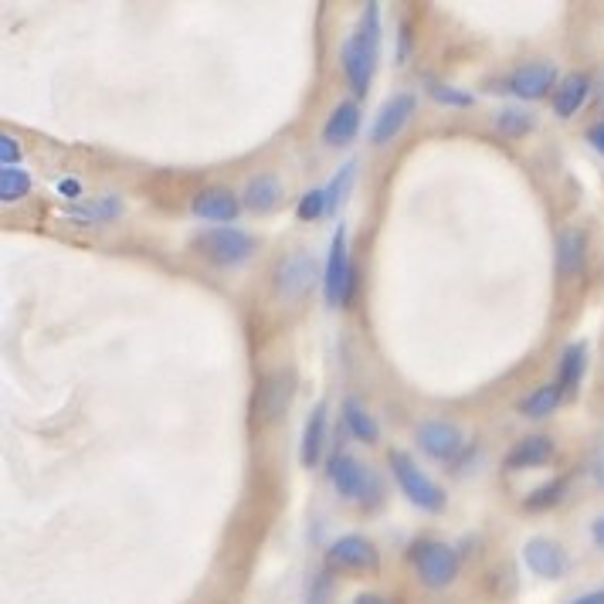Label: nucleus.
I'll return each instance as SVG.
<instances>
[{
    "label": "nucleus",
    "instance_id": "obj_1",
    "mask_svg": "<svg viewBox=\"0 0 604 604\" xmlns=\"http://www.w3.org/2000/svg\"><path fill=\"white\" fill-rule=\"evenodd\" d=\"M377 48H381V7L367 4L360 24L347 34L340 51L343 72H347L353 96H367L370 79H374V65H377Z\"/></svg>",
    "mask_w": 604,
    "mask_h": 604
},
{
    "label": "nucleus",
    "instance_id": "obj_2",
    "mask_svg": "<svg viewBox=\"0 0 604 604\" xmlns=\"http://www.w3.org/2000/svg\"><path fill=\"white\" fill-rule=\"evenodd\" d=\"M391 472L394 479H398L401 493L411 499L418 509H425V513H442L445 509V489L438 486L435 479L425 476V472L418 469V462L411 459L408 452H391Z\"/></svg>",
    "mask_w": 604,
    "mask_h": 604
},
{
    "label": "nucleus",
    "instance_id": "obj_3",
    "mask_svg": "<svg viewBox=\"0 0 604 604\" xmlns=\"http://www.w3.org/2000/svg\"><path fill=\"white\" fill-rule=\"evenodd\" d=\"M255 238L241 228H211L194 238V252H201L214 265H241L255 255Z\"/></svg>",
    "mask_w": 604,
    "mask_h": 604
},
{
    "label": "nucleus",
    "instance_id": "obj_4",
    "mask_svg": "<svg viewBox=\"0 0 604 604\" xmlns=\"http://www.w3.org/2000/svg\"><path fill=\"white\" fill-rule=\"evenodd\" d=\"M459 550L448 547L442 540H425L414 547V567H418L421 581L428 584V588H448V584L459 577Z\"/></svg>",
    "mask_w": 604,
    "mask_h": 604
},
{
    "label": "nucleus",
    "instance_id": "obj_5",
    "mask_svg": "<svg viewBox=\"0 0 604 604\" xmlns=\"http://www.w3.org/2000/svg\"><path fill=\"white\" fill-rule=\"evenodd\" d=\"M313 282H316V262H313V255H309L306 248H299V252L286 255L279 265H275V272H272L275 296L286 299V302L302 299L309 289H313Z\"/></svg>",
    "mask_w": 604,
    "mask_h": 604
},
{
    "label": "nucleus",
    "instance_id": "obj_6",
    "mask_svg": "<svg viewBox=\"0 0 604 604\" xmlns=\"http://www.w3.org/2000/svg\"><path fill=\"white\" fill-rule=\"evenodd\" d=\"M350 279H353V269H350V248H347V228H336V235L330 241V255H326V272H323V296H326V306H340L343 309V299H347V289H350Z\"/></svg>",
    "mask_w": 604,
    "mask_h": 604
},
{
    "label": "nucleus",
    "instance_id": "obj_7",
    "mask_svg": "<svg viewBox=\"0 0 604 604\" xmlns=\"http://www.w3.org/2000/svg\"><path fill=\"white\" fill-rule=\"evenodd\" d=\"M326 476H330L333 489L343 499H364V503H367V489H377V493H381V486H377L374 472H367L364 465L353 459V455L340 452V448H336L330 465H326Z\"/></svg>",
    "mask_w": 604,
    "mask_h": 604
},
{
    "label": "nucleus",
    "instance_id": "obj_8",
    "mask_svg": "<svg viewBox=\"0 0 604 604\" xmlns=\"http://www.w3.org/2000/svg\"><path fill=\"white\" fill-rule=\"evenodd\" d=\"M292 391H296V370L292 367H279L272 370L269 377L258 387V398H255V414L262 421H275L289 411L292 404Z\"/></svg>",
    "mask_w": 604,
    "mask_h": 604
},
{
    "label": "nucleus",
    "instance_id": "obj_9",
    "mask_svg": "<svg viewBox=\"0 0 604 604\" xmlns=\"http://www.w3.org/2000/svg\"><path fill=\"white\" fill-rule=\"evenodd\" d=\"M414 106H418V99H414L411 92H398V96L387 99L381 106V112L374 116V126H370V143L374 146L391 143L394 136L408 126V119L414 116Z\"/></svg>",
    "mask_w": 604,
    "mask_h": 604
},
{
    "label": "nucleus",
    "instance_id": "obj_10",
    "mask_svg": "<svg viewBox=\"0 0 604 604\" xmlns=\"http://www.w3.org/2000/svg\"><path fill=\"white\" fill-rule=\"evenodd\" d=\"M326 560H330V567H340V571H377L381 567V554L367 537L333 540L330 550H326Z\"/></svg>",
    "mask_w": 604,
    "mask_h": 604
},
{
    "label": "nucleus",
    "instance_id": "obj_11",
    "mask_svg": "<svg viewBox=\"0 0 604 604\" xmlns=\"http://www.w3.org/2000/svg\"><path fill=\"white\" fill-rule=\"evenodd\" d=\"M418 445L425 448V455H431V459L448 462V459H455L462 448V428L455 425V421L431 418L418 428Z\"/></svg>",
    "mask_w": 604,
    "mask_h": 604
},
{
    "label": "nucleus",
    "instance_id": "obj_12",
    "mask_svg": "<svg viewBox=\"0 0 604 604\" xmlns=\"http://www.w3.org/2000/svg\"><path fill=\"white\" fill-rule=\"evenodd\" d=\"M523 560H526V567H530L533 574L543 577V581H557V577L567 574V554H564V547H560V543H554V540H547V537L526 540Z\"/></svg>",
    "mask_w": 604,
    "mask_h": 604
},
{
    "label": "nucleus",
    "instance_id": "obj_13",
    "mask_svg": "<svg viewBox=\"0 0 604 604\" xmlns=\"http://www.w3.org/2000/svg\"><path fill=\"white\" fill-rule=\"evenodd\" d=\"M557 82V68L550 62H526L509 75V92L516 99H543Z\"/></svg>",
    "mask_w": 604,
    "mask_h": 604
},
{
    "label": "nucleus",
    "instance_id": "obj_14",
    "mask_svg": "<svg viewBox=\"0 0 604 604\" xmlns=\"http://www.w3.org/2000/svg\"><path fill=\"white\" fill-rule=\"evenodd\" d=\"M238 211V197L224 187H204L201 194H194V214L204 221H235Z\"/></svg>",
    "mask_w": 604,
    "mask_h": 604
},
{
    "label": "nucleus",
    "instance_id": "obj_15",
    "mask_svg": "<svg viewBox=\"0 0 604 604\" xmlns=\"http://www.w3.org/2000/svg\"><path fill=\"white\" fill-rule=\"evenodd\" d=\"M360 123H364V119H360L357 102H340L323 126V143L326 146H347L353 136L360 133Z\"/></svg>",
    "mask_w": 604,
    "mask_h": 604
},
{
    "label": "nucleus",
    "instance_id": "obj_16",
    "mask_svg": "<svg viewBox=\"0 0 604 604\" xmlns=\"http://www.w3.org/2000/svg\"><path fill=\"white\" fill-rule=\"evenodd\" d=\"M554 455V442L547 435H530L523 442H516L506 455V469H540Z\"/></svg>",
    "mask_w": 604,
    "mask_h": 604
},
{
    "label": "nucleus",
    "instance_id": "obj_17",
    "mask_svg": "<svg viewBox=\"0 0 604 604\" xmlns=\"http://www.w3.org/2000/svg\"><path fill=\"white\" fill-rule=\"evenodd\" d=\"M584 258H588V235L581 228H567L564 235L557 238V272L577 275L584 269Z\"/></svg>",
    "mask_w": 604,
    "mask_h": 604
},
{
    "label": "nucleus",
    "instance_id": "obj_18",
    "mask_svg": "<svg viewBox=\"0 0 604 604\" xmlns=\"http://www.w3.org/2000/svg\"><path fill=\"white\" fill-rule=\"evenodd\" d=\"M588 96H591V79L588 75H581V72H574V75H567L564 82L557 85V96H554V112L560 119H571L577 109L588 102Z\"/></svg>",
    "mask_w": 604,
    "mask_h": 604
},
{
    "label": "nucleus",
    "instance_id": "obj_19",
    "mask_svg": "<svg viewBox=\"0 0 604 604\" xmlns=\"http://www.w3.org/2000/svg\"><path fill=\"white\" fill-rule=\"evenodd\" d=\"M245 204L252 207L255 214H272L275 207L282 204V184L275 174H258L248 180L245 187Z\"/></svg>",
    "mask_w": 604,
    "mask_h": 604
},
{
    "label": "nucleus",
    "instance_id": "obj_20",
    "mask_svg": "<svg viewBox=\"0 0 604 604\" xmlns=\"http://www.w3.org/2000/svg\"><path fill=\"white\" fill-rule=\"evenodd\" d=\"M323 445H326V408L323 404H316L313 414L306 418V428H302V452L299 459L306 469H313L319 462V455H323Z\"/></svg>",
    "mask_w": 604,
    "mask_h": 604
},
{
    "label": "nucleus",
    "instance_id": "obj_21",
    "mask_svg": "<svg viewBox=\"0 0 604 604\" xmlns=\"http://www.w3.org/2000/svg\"><path fill=\"white\" fill-rule=\"evenodd\" d=\"M343 425L357 442L364 445H377V438H381V428H377V421L370 418V411L360 404L357 398H347L343 401Z\"/></svg>",
    "mask_w": 604,
    "mask_h": 604
},
{
    "label": "nucleus",
    "instance_id": "obj_22",
    "mask_svg": "<svg viewBox=\"0 0 604 604\" xmlns=\"http://www.w3.org/2000/svg\"><path fill=\"white\" fill-rule=\"evenodd\" d=\"M119 211H123V201H119V197H99V201H92V204H68V207H62L65 218L82 221V224L112 221Z\"/></svg>",
    "mask_w": 604,
    "mask_h": 604
},
{
    "label": "nucleus",
    "instance_id": "obj_23",
    "mask_svg": "<svg viewBox=\"0 0 604 604\" xmlns=\"http://www.w3.org/2000/svg\"><path fill=\"white\" fill-rule=\"evenodd\" d=\"M584 364H588V350H584V343H574V347L564 350V357H560V391L574 394L577 387H581Z\"/></svg>",
    "mask_w": 604,
    "mask_h": 604
},
{
    "label": "nucleus",
    "instance_id": "obj_24",
    "mask_svg": "<svg viewBox=\"0 0 604 604\" xmlns=\"http://www.w3.org/2000/svg\"><path fill=\"white\" fill-rule=\"evenodd\" d=\"M31 194V174L21 167H4L0 170V201L17 204L21 197Z\"/></svg>",
    "mask_w": 604,
    "mask_h": 604
},
{
    "label": "nucleus",
    "instance_id": "obj_25",
    "mask_svg": "<svg viewBox=\"0 0 604 604\" xmlns=\"http://www.w3.org/2000/svg\"><path fill=\"white\" fill-rule=\"evenodd\" d=\"M560 398H564V391H560V384H543L540 391H533L530 398L520 404L523 414H530V418H547L550 411H557Z\"/></svg>",
    "mask_w": 604,
    "mask_h": 604
},
{
    "label": "nucleus",
    "instance_id": "obj_26",
    "mask_svg": "<svg viewBox=\"0 0 604 604\" xmlns=\"http://www.w3.org/2000/svg\"><path fill=\"white\" fill-rule=\"evenodd\" d=\"M353 174H357V163H343V167L333 174L330 187H326V207H330V214L336 211V207H340L343 197H347L350 184H353Z\"/></svg>",
    "mask_w": 604,
    "mask_h": 604
},
{
    "label": "nucleus",
    "instance_id": "obj_27",
    "mask_svg": "<svg viewBox=\"0 0 604 604\" xmlns=\"http://www.w3.org/2000/svg\"><path fill=\"white\" fill-rule=\"evenodd\" d=\"M564 493H567V479H554V482H547V486L533 489V493L526 496V509H533V513H537V509H550L564 499Z\"/></svg>",
    "mask_w": 604,
    "mask_h": 604
},
{
    "label": "nucleus",
    "instance_id": "obj_28",
    "mask_svg": "<svg viewBox=\"0 0 604 604\" xmlns=\"http://www.w3.org/2000/svg\"><path fill=\"white\" fill-rule=\"evenodd\" d=\"M533 123L537 119L530 116V112H520V109H503L499 112V119H496V129L503 136H526L533 129Z\"/></svg>",
    "mask_w": 604,
    "mask_h": 604
},
{
    "label": "nucleus",
    "instance_id": "obj_29",
    "mask_svg": "<svg viewBox=\"0 0 604 604\" xmlns=\"http://www.w3.org/2000/svg\"><path fill=\"white\" fill-rule=\"evenodd\" d=\"M296 214H299V221H319L323 214H330V207H326V191H319V187H316V191L302 194Z\"/></svg>",
    "mask_w": 604,
    "mask_h": 604
},
{
    "label": "nucleus",
    "instance_id": "obj_30",
    "mask_svg": "<svg viewBox=\"0 0 604 604\" xmlns=\"http://www.w3.org/2000/svg\"><path fill=\"white\" fill-rule=\"evenodd\" d=\"M428 92H431V99L442 102V106H459V109H465V106H472V102H476V99L469 96V92L452 89V85H442V82H431Z\"/></svg>",
    "mask_w": 604,
    "mask_h": 604
},
{
    "label": "nucleus",
    "instance_id": "obj_31",
    "mask_svg": "<svg viewBox=\"0 0 604 604\" xmlns=\"http://www.w3.org/2000/svg\"><path fill=\"white\" fill-rule=\"evenodd\" d=\"M0 160H4V167H14L17 160H21V146H17L14 136H0Z\"/></svg>",
    "mask_w": 604,
    "mask_h": 604
},
{
    "label": "nucleus",
    "instance_id": "obj_32",
    "mask_svg": "<svg viewBox=\"0 0 604 604\" xmlns=\"http://www.w3.org/2000/svg\"><path fill=\"white\" fill-rule=\"evenodd\" d=\"M326 598H330V574H319L309 584V604H326Z\"/></svg>",
    "mask_w": 604,
    "mask_h": 604
},
{
    "label": "nucleus",
    "instance_id": "obj_33",
    "mask_svg": "<svg viewBox=\"0 0 604 604\" xmlns=\"http://www.w3.org/2000/svg\"><path fill=\"white\" fill-rule=\"evenodd\" d=\"M588 140H591L594 150H598L601 157H604V123H598V126H591V129H588Z\"/></svg>",
    "mask_w": 604,
    "mask_h": 604
},
{
    "label": "nucleus",
    "instance_id": "obj_34",
    "mask_svg": "<svg viewBox=\"0 0 604 604\" xmlns=\"http://www.w3.org/2000/svg\"><path fill=\"white\" fill-rule=\"evenodd\" d=\"M591 540H594V547L604 550V516H598V520L591 523Z\"/></svg>",
    "mask_w": 604,
    "mask_h": 604
},
{
    "label": "nucleus",
    "instance_id": "obj_35",
    "mask_svg": "<svg viewBox=\"0 0 604 604\" xmlns=\"http://www.w3.org/2000/svg\"><path fill=\"white\" fill-rule=\"evenodd\" d=\"M79 180H58V194H65V197H79Z\"/></svg>",
    "mask_w": 604,
    "mask_h": 604
},
{
    "label": "nucleus",
    "instance_id": "obj_36",
    "mask_svg": "<svg viewBox=\"0 0 604 604\" xmlns=\"http://www.w3.org/2000/svg\"><path fill=\"white\" fill-rule=\"evenodd\" d=\"M571 604H604V591H591V594H581V598H574Z\"/></svg>",
    "mask_w": 604,
    "mask_h": 604
},
{
    "label": "nucleus",
    "instance_id": "obj_37",
    "mask_svg": "<svg viewBox=\"0 0 604 604\" xmlns=\"http://www.w3.org/2000/svg\"><path fill=\"white\" fill-rule=\"evenodd\" d=\"M353 604H384V598H381V594H357Z\"/></svg>",
    "mask_w": 604,
    "mask_h": 604
},
{
    "label": "nucleus",
    "instance_id": "obj_38",
    "mask_svg": "<svg viewBox=\"0 0 604 604\" xmlns=\"http://www.w3.org/2000/svg\"><path fill=\"white\" fill-rule=\"evenodd\" d=\"M594 479H598L601 486H604V452L598 455V459H594Z\"/></svg>",
    "mask_w": 604,
    "mask_h": 604
},
{
    "label": "nucleus",
    "instance_id": "obj_39",
    "mask_svg": "<svg viewBox=\"0 0 604 604\" xmlns=\"http://www.w3.org/2000/svg\"><path fill=\"white\" fill-rule=\"evenodd\" d=\"M408 55V28H401V58Z\"/></svg>",
    "mask_w": 604,
    "mask_h": 604
}]
</instances>
